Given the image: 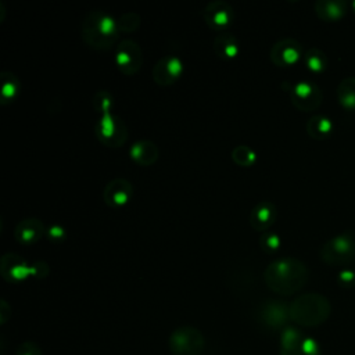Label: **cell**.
<instances>
[{"instance_id": "cell-2", "label": "cell", "mask_w": 355, "mask_h": 355, "mask_svg": "<svg viewBox=\"0 0 355 355\" xmlns=\"http://www.w3.org/2000/svg\"><path fill=\"white\" fill-rule=\"evenodd\" d=\"M116 19L103 10H90L80 22V36L86 46L107 51L116 47L119 40Z\"/></svg>"}, {"instance_id": "cell-14", "label": "cell", "mask_w": 355, "mask_h": 355, "mask_svg": "<svg viewBox=\"0 0 355 355\" xmlns=\"http://www.w3.org/2000/svg\"><path fill=\"white\" fill-rule=\"evenodd\" d=\"M46 233L43 222L37 218L21 219L14 227V237L19 244L32 245L36 244Z\"/></svg>"}, {"instance_id": "cell-25", "label": "cell", "mask_w": 355, "mask_h": 355, "mask_svg": "<svg viewBox=\"0 0 355 355\" xmlns=\"http://www.w3.org/2000/svg\"><path fill=\"white\" fill-rule=\"evenodd\" d=\"M93 108L100 114H105V112H112V105H114V98L112 94L108 90H98L96 92L94 97H93Z\"/></svg>"}, {"instance_id": "cell-18", "label": "cell", "mask_w": 355, "mask_h": 355, "mask_svg": "<svg viewBox=\"0 0 355 355\" xmlns=\"http://www.w3.org/2000/svg\"><path fill=\"white\" fill-rule=\"evenodd\" d=\"M21 92V80L11 71L0 72V104L8 105L17 100Z\"/></svg>"}, {"instance_id": "cell-1", "label": "cell", "mask_w": 355, "mask_h": 355, "mask_svg": "<svg viewBox=\"0 0 355 355\" xmlns=\"http://www.w3.org/2000/svg\"><path fill=\"white\" fill-rule=\"evenodd\" d=\"M263 280L273 293L291 295L305 286L308 269L295 258H279L265 268Z\"/></svg>"}, {"instance_id": "cell-22", "label": "cell", "mask_w": 355, "mask_h": 355, "mask_svg": "<svg viewBox=\"0 0 355 355\" xmlns=\"http://www.w3.org/2000/svg\"><path fill=\"white\" fill-rule=\"evenodd\" d=\"M232 159L236 165L248 168L257 161V154L251 147L245 144H239L232 150Z\"/></svg>"}, {"instance_id": "cell-26", "label": "cell", "mask_w": 355, "mask_h": 355, "mask_svg": "<svg viewBox=\"0 0 355 355\" xmlns=\"http://www.w3.org/2000/svg\"><path fill=\"white\" fill-rule=\"evenodd\" d=\"M305 64L311 71L320 72L324 69L326 60H324V55L322 51H319L318 49H311L305 54Z\"/></svg>"}, {"instance_id": "cell-20", "label": "cell", "mask_w": 355, "mask_h": 355, "mask_svg": "<svg viewBox=\"0 0 355 355\" xmlns=\"http://www.w3.org/2000/svg\"><path fill=\"white\" fill-rule=\"evenodd\" d=\"M280 355H320L318 343L312 337L302 336L297 343L280 347Z\"/></svg>"}, {"instance_id": "cell-32", "label": "cell", "mask_w": 355, "mask_h": 355, "mask_svg": "<svg viewBox=\"0 0 355 355\" xmlns=\"http://www.w3.org/2000/svg\"><path fill=\"white\" fill-rule=\"evenodd\" d=\"M338 279H340L343 283H351V282H354L355 275H354L352 272H349V270H344V272H341V273L338 275Z\"/></svg>"}, {"instance_id": "cell-6", "label": "cell", "mask_w": 355, "mask_h": 355, "mask_svg": "<svg viewBox=\"0 0 355 355\" xmlns=\"http://www.w3.org/2000/svg\"><path fill=\"white\" fill-rule=\"evenodd\" d=\"M115 64L121 73L132 76L143 65V51L140 44L133 39H122L115 47Z\"/></svg>"}, {"instance_id": "cell-9", "label": "cell", "mask_w": 355, "mask_h": 355, "mask_svg": "<svg viewBox=\"0 0 355 355\" xmlns=\"http://www.w3.org/2000/svg\"><path fill=\"white\" fill-rule=\"evenodd\" d=\"M0 273L10 283H18L29 276H35L33 265H28L18 254L7 252L0 259Z\"/></svg>"}, {"instance_id": "cell-5", "label": "cell", "mask_w": 355, "mask_h": 355, "mask_svg": "<svg viewBox=\"0 0 355 355\" xmlns=\"http://www.w3.org/2000/svg\"><path fill=\"white\" fill-rule=\"evenodd\" d=\"M94 133L103 146L111 148H118L123 146L129 137L125 122L112 112H105L100 115L94 126Z\"/></svg>"}, {"instance_id": "cell-3", "label": "cell", "mask_w": 355, "mask_h": 355, "mask_svg": "<svg viewBox=\"0 0 355 355\" xmlns=\"http://www.w3.org/2000/svg\"><path fill=\"white\" fill-rule=\"evenodd\" d=\"M290 319L304 327L322 324L330 315V302L320 294L308 293L297 297L288 305Z\"/></svg>"}, {"instance_id": "cell-17", "label": "cell", "mask_w": 355, "mask_h": 355, "mask_svg": "<svg viewBox=\"0 0 355 355\" xmlns=\"http://www.w3.org/2000/svg\"><path fill=\"white\" fill-rule=\"evenodd\" d=\"M212 50L218 57L223 60H232L239 55L240 43L233 33L220 32L212 42Z\"/></svg>"}, {"instance_id": "cell-4", "label": "cell", "mask_w": 355, "mask_h": 355, "mask_svg": "<svg viewBox=\"0 0 355 355\" xmlns=\"http://www.w3.org/2000/svg\"><path fill=\"white\" fill-rule=\"evenodd\" d=\"M168 347L173 355H201L205 349V337L194 326H180L171 333Z\"/></svg>"}, {"instance_id": "cell-24", "label": "cell", "mask_w": 355, "mask_h": 355, "mask_svg": "<svg viewBox=\"0 0 355 355\" xmlns=\"http://www.w3.org/2000/svg\"><path fill=\"white\" fill-rule=\"evenodd\" d=\"M315 8L318 15L324 19H337L344 12L343 4L338 1H318Z\"/></svg>"}, {"instance_id": "cell-28", "label": "cell", "mask_w": 355, "mask_h": 355, "mask_svg": "<svg viewBox=\"0 0 355 355\" xmlns=\"http://www.w3.org/2000/svg\"><path fill=\"white\" fill-rule=\"evenodd\" d=\"M349 87H345L344 85L340 86V103L345 107V108H355V87H352L354 85V79L347 80Z\"/></svg>"}, {"instance_id": "cell-15", "label": "cell", "mask_w": 355, "mask_h": 355, "mask_svg": "<svg viewBox=\"0 0 355 355\" xmlns=\"http://www.w3.org/2000/svg\"><path fill=\"white\" fill-rule=\"evenodd\" d=\"M277 218V209L272 201H259L250 214V225L257 232H268Z\"/></svg>"}, {"instance_id": "cell-21", "label": "cell", "mask_w": 355, "mask_h": 355, "mask_svg": "<svg viewBox=\"0 0 355 355\" xmlns=\"http://www.w3.org/2000/svg\"><path fill=\"white\" fill-rule=\"evenodd\" d=\"M306 130H308L309 136H312L315 139L326 137L331 132V121L324 116H320V115L312 116L308 121Z\"/></svg>"}, {"instance_id": "cell-13", "label": "cell", "mask_w": 355, "mask_h": 355, "mask_svg": "<svg viewBox=\"0 0 355 355\" xmlns=\"http://www.w3.org/2000/svg\"><path fill=\"white\" fill-rule=\"evenodd\" d=\"M291 101L301 111H311L320 103L319 89L306 80H301L291 89Z\"/></svg>"}, {"instance_id": "cell-30", "label": "cell", "mask_w": 355, "mask_h": 355, "mask_svg": "<svg viewBox=\"0 0 355 355\" xmlns=\"http://www.w3.org/2000/svg\"><path fill=\"white\" fill-rule=\"evenodd\" d=\"M47 237L54 243H61L67 237V230L61 225H50L46 230Z\"/></svg>"}, {"instance_id": "cell-19", "label": "cell", "mask_w": 355, "mask_h": 355, "mask_svg": "<svg viewBox=\"0 0 355 355\" xmlns=\"http://www.w3.org/2000/svg\"><path fill=\"white\" fill-rule=\"evenodd\" d=\"M352 248H354V243H352L351 237L347 234H341V236L334 237L331 241H329L323 247L322 257L327 262H337L336 259L344 258L345 255L351 254Z\"/></svg>"}, {"instance_id": "cell-12", "label": "cell", "mask_w": 355, "mask_h": 355, "mask_svg": "<svg viewBox=\"0 0 355 355\" xmlns=\"http://www.w3.org/2000/svg\"><path fill=\"white\" fill-rule=\"evenodd\" d=\"M270 61L277 67L294 65L301 58V46L294 39L277 40L269 53Z\"/></svg>"}, {"instance_id": "cell-33", "label": "cell", "mask_w": 355, "mask_h": 355, "mask_svg": "<svg viewBox=\"0 0 355 355\" xmlns=\"http://www.w3.org/2000/svg\"><path fill=\"white\" fill-rule=\"evenodd\" d=\"M354 7H355V1H354Z\"/></svg>"}, {"instance_id": "cell-8", "label": "cell", "mask_w": 355, "mask_h": 355, "mask_svg": "<svg viewBox=\"0 0 355 355\" xmlns=\"http://www.w3.org/2000/svg\"><path fill=\"white\" fill-rule=\"evenodd\" d=\"M202 18L214 31H223L233 22L234 10L225 0H214L204 7Z\"/></svg>"}, {"instance_id": "cell-7", "label": "cell", "mask_w": 355, "mask_h": 355, "mask_svg": "<svg viewBox=\"0 0 355 355\" xmlns=\"http://www.w3.org/2000/svg\"><path fill=\"white\" fill-rule=\"evenodd\" d=\"M183 73V62L178 55L169 54L161 57L153 67L151 76L158 86L173 85Z\"/></svg>"}, {"instance_id": "cell-10", "label": "cell", "mask_w": 355, "mask_h": 355, "mask_svg": "<svg viewBox=\"0 0 355 355\" xmlns=\"http://www.w3.org/2000/svg\"><path fill=\"white\" fill-rule=\"evenodd\" d=\"M258 319L269 329H284L287 327L286 323L290 319L288 306L280 301H266L258 309Z\"/></svg>"}, {"instance_id": "cell-23", "label": "cell", "mask_w": 355, "mask_h": 355, "mask_svg": "<svg viewBox=\"0 0 355 355\" xmlns=\"http://www.w3.org/2000/svg\"><path fill=\"white\" fill-rule=\"evenodd\" d=\"M141 24V18L137 12L135 11H126L122 12L118 18H116V25H118V31L119 33H132L136 32L139 29Z\"/></svg>"}, {"instance_id": "cell-29", "label": "cell", "mask_w": 355, "mask_h": 355, "mask_svg": "<svg viewBox=\"0 0 355 355\" xmlns=\"http://www.w3.org/2000/svg\"><path fill=\"white\" fill-rule=\"evenodd\" d=\"M15 355H43L39 345L33 341H24L17 347Z\"/></svg>"}, {"instance_id": "cell-16", "label": "cell", "mask_w": 355, "mask_h": 355, "mask_svg": "<svg viewBox=\"0 0 355 355\" xmlns=\"http://www.w3.org/2000/svg\"><path fill=\"white\" fill-rule=\"evenodd\" d=\"M129 154H130V158L137 165H140V166H151L158 159L159 151H158V147H157V144L154 141L147 140V139H141V140L135 141L130 146Z\"/></svg>"}, {"instance_id": "cell-31", "label": "cell", "mask_w": 355, "mask_h": 355, "mask_svg": "<svg viewBox=\"0 0 355 355\" xmlns=\"http://www.w3.org/2000/svg\"><path fill=\"white\" fill-rule=\"evenodd\" d=\"M7 309H10L8 304L4 300H1V305H0V323L1 324H4L7 322V319L10 318V316H7Z\"/></svg>"}, {"instance_id": "cell-27", "label": "cell", "mask_w": 355, "mask_h": 355, "mask_svg": "<svg viewBox=\"0 0 355 355\" xmlns=\"http://www.w3.org/2000/svg\"><path fill=\"white\" fill-rule=\"evenodd\" d=\"M259 247L263 252H275L280 247V237L273 232H263L259 237Z\"/></svg>"}, {"instance_id": "cell-11", "label": "cell", "mask_w": 355, "mask_h": 355, "mask_svg": "<svg viewBox=\"0 0 355 355\" xmlns=\"http://www.w3.org/2000/svg\"><path fill=\"white\" fill-rule=\"evenodd\" d=\"M132 196H133V186L125 178L111 179L103 190L104 202L112 208L123 207L130 201Z\"/></svg>"}]
</instances>
